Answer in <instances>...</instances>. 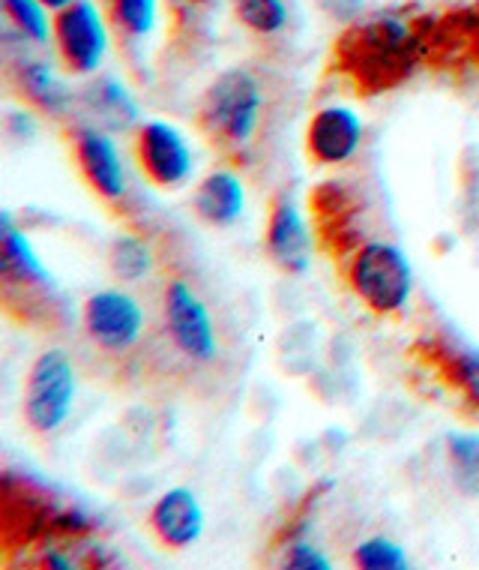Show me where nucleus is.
<instances>
[{"instance_id":"nucleus-1","label":"nucleus","mask_w":479,"mask_h":570,"mask_svg":"<svg viewBox=\"0 0 479 570\" xmlns=\"http://www.w3.org/2000/svg\"><path fill=\"white\" fill-rule=\"evenodd\" d=\"M336 51L342 69L360 88L387 90L408 79L422 55V40L420 30H413L408 21L381 16L345 30Z\"/></svg>"},{"instance_id":"nucleus-2","label":"nucleus","mask_w":479,"mask_h":570,"mask_svg":"<svg viewBox=\"0 0 479 570\" xmlns=\"http://www.w3.org/2000/svg\"><path fill=\"white\" fill-rule=\"evenodd\" d=\"M265 106V85L252 69H226L198 99L196 124L210 148L228 157H240L258 138Z\"/></svg>"},{"instance_id":"nucleus-3","label":"nucleus","mask_w":479,"mask_h":570,"mask_svg":"<svg viewBox=\"0 0 479 570\" xmlns=\"http://www.w3.org/2000/svg\"><path fill=\"white\" fill-rule=\"evenodd\" d=\"M159 325L162 340L171 345V352L187 361L189 366H210L219 354L216 325L210 306L201 301L196 288L180 279L168 276L159 292Z\"/></svg>"},{"instance_id":"nucleus-4","label":"nucleus","mask_w":479,"mask_h":570,"mask_svg":"<svg viewBox=\"0 0 479 570\" xmlns=\"http://www.w3.org/2000/svg\"><path fill=\"white\" fill-rule=\"evenodd\" d=\"M79 375L63 348H46L30 364L21 391V417L33 435H54L67 423L76 403Z\"/></svg>"},{"instance_id":"nucleus-5","label":"nucleus","mask_w":479,"mask_h":570,"mask_svg":"<svg viewBox=\"0 0 479 570\" xmlns=\"http://www.w3.org/2000/svg\"><path fill=\"white\" fill-rule=\"evenodd\" d=\"M351 292L375 315H396L405 309L413 288V271L408 256L390 240L362 244L348 267Z\"/></svg>"},{"instance_id":"nucleus-6","label":"nucleus","mask_w":479,"mask_h":570,"mask_svg":"<svg viewBox=\"0 0 479 570\" xmlns=\"http://www.w3.org/2000/svg\"><path fill=\"white\" fill-rule=\"evenodd\" d=\"M81 327L88 343L106 357H127L144 340L147 315L136 297L120 288H102L81 306Z\"/></svg>"},{"instance_id":"nucleus-7","label":"nucleus","mask_w":479,"mask_h":570,"mask_svg":"<svg viewBox=\"0 0 479 570\" xmlns=\"http://www.w3.org/2000/svg\"><path fill=\"white\" fill-rule=\"evenodd\" d=\"M60 63L69 76H93L108 51L106 16L90 0H76L51 24Z\"/></svg>"},{"instance_id":"nucleus-8","label":"nucleus","mask_w":479,"mask_h":570,"mask_svg":"<svg viewBox=\"0 0 479 570\" xmlns=\"http://www.w3.org/2000/svg\"><path fill=\"white\" fill-rule=\"evenodd\" d=\"M138 171L159 189H177L192 175V154L187 138L166 120H147L132 141Z\"/></svg>"},{"instance_id":"nucleus-9","label":"nucleus","mask_w":479,"mask_h":570,"mask_svg":"<svg viewBox=\"0 0 479 570\" xmlns=\"http://www.w3.org/2000/svg\"><path fill=\"white\" fill-rule=\"evenodd\" d=\"M69 148L72 159L79 168L81 180L99 202L106 205H120L127 198V175H123V163L114 148V141L108 132L99 127L79 124L69 132Z\"/></svg>"},{"instance_id":"nucleus-10","label":"nucleus","mask_w":479,"mask_h":570,"mask_svg":"<svg viewBox=\"0 0 479 570\" xmlns=\"http://www.w3.org/2000/svg\"><path fill=\"white\" fill-rule=\"evenodd\" d=\"M362 120L345 106L315 111L306 127V150L318 166H345L360 150Z\"/></svg>"},{"instance_id":"nucleus-11","label":"nucleus","mask_w":479,"mask_h":570,"mask_svg":"<svg viewBox=\"0 0 479 570\" xmlns=\"http://www.w3.org/2000/svg\"><path fill=\"white\" fill-rule=\"evenodd\" d=\"M147 525L166 550L183 552L201 538L204 511H201L196 492L187 490V487H174V490L159 495V502L153 504V511L147 517Z\"/></svg>"},{"instance_id":"nucleus-12","label":"nucleus","mask_w":479,"mask_h":570,"mask_svg":"<svg viewBox=\"0 0 479 570\" xmlns=\"http://www.w3.org/2000/svg\"><path fill=\"white\" fill-rule=\"evenodd\" d=\"M265 249L267 258L282 274H306L309 258H312V240H309V228H306L300 210L291 202H276L270 207L265 228Z\"/></svg>"},{"instance_id":"nucleus-13","label":"nucleus","mask_w":479,"mask_h":570,"mask_svg":"<svg viewBox=\"0 0 479 570\" xmlns=\"http://www.w3.org/2000/svg\"><path fill=\"white\" fill-rule=\"evenodd\" d=\"M0 271H3V292H28L33 297H51V279L46 267L30 249L28 237L21 235L19 228L12 226L10 214L0 219Z\"/></svg>"},{"instance_id":"nucleus-14","label":"nucleus","mask_w":479,"mask_h":570,"mask_svg":"<svg viewBox=\"0 0 479 570\" xmlns=\"http://www.w3.org/2000/svg\"><path fill=\"white\" fill-rule=\"evenodd\" d=\"M192 210H196V217L204 226H234L246 210L243 180L234 171H228V168L210 171L207 177H201V184L192 193Z\"/></svg>"},{"instance_id":"nucleus-15","label":"nucleus","mask_w":479,"mask_h":570,"mask_svg":"<svg viewBox=\"0 0 479 570\" xmlns=\"http://www.w3.org/2000/svg\"><path fill=\"white\" fill-rule=\"evenodd\" d=\"M10 85L30 109L42 111L49 118L67 115V109L72 106V90L67 88V81L58 79L49 63H42V60L24 58L19 63H12Z\"/></svg>"},{"instance_id":"nucleus-16","label":"nucleus","mask_w":479,"mask_h":570,"mask_svg":"<svg viewBox=\"0 0 479 570\" xmlns=\"http://www.w3.org/2000/svg\"><path fill=\"white\" fill-rule=\"evenodd\" d=\"M447 456H450V474L456 490L465 499L479 495V435L452 433L447 439Z\"/></svg>"},{"instance_id":"nucleus-17","label":"nucleus","mask_w":479,"mask_h":570,"mask_svg":"<svg viewBox=\"0 0 479 570\" xmlns=\"http://www.w3.org/2000/svg\"><path fill=\"white\" fill-rule=\"evenodd\" d=\"M108 21L127 40H141L157 21V0H108Z\"/></svg>"},{"instance_id":"nucleus-18","label":"nucleus","mask_w":479,"mask_h":570,"mask_svg":"<svg viewBox=\"0 0 479 570\" xmlns=\"http://www.w3.org/2000/svg\"><path fill=\"white\" fill-rule=\"evenodd\" d=\"M237 21L258 37H273L288 24L282 0H231Z\"/></svg>"},{"instance_id":"nucleus-19","label":"nucleus","mask_w":479,"mask_h":570,"mask_svg":"<svg viewBox=\"0 0 479 570\" xmlns=\"http://www.w3.org/2000/svg\"><path fill=\"white\" fill-rule=\"evenodd\" d=\"M90 97H93V111H97L102 120H108V127H129V124H136L138 120L136 102L129 99L127 90L120 88V81H97L93 90H90Z\"/></svg>"},{"instance_id":"nucleus-20","label":"nucleus","mask_w":479,"mask_h":570,"mask_svg":"<svg viewBox=\"0 0 479 570\" xmlns=\"http://www.w3.org/2000/svg\"><path fill=\"white\" fill-rule=\"evenodd\" d=\"M108 265H111V274L120 276V279H127V283H138V279H144L150 274V267H153V253H150V246L144 240H138V237H120L111 244L108 249Z\"/></svg>"},{"instance_id":"nucleus-21","label":"nucleus","mask_w":479,"mask_h":570,"mask_svg":"<svg viewBox=\"0 0 479 570\" xmlns=\"http://www.w3.org/2000/svg\"><path fill=\"white\" fill-rule=\"evenodd\" d=\"M3 12L24 40L37 42V46L49 40V16L40 0H3Z\"/></svg>"},{"instance_id":"nucleus-22","label":"nucleus","mask_w":479,"mask_h":570,"mask_svg":"<svg viewBox=\"0 0 479 570\" xmlns=\"http://www.w3.org/2000/svg\"><path fill=\"white\" fill-rule=\"evenodd\" d=\"M353 564L366 570H405L411 568V559L399 543L387 541V538H372L353 550Z\"/></svg>"},{"instance_id":"nucleus-23","label":"nucleus","mask_w":479,"mask_h":570,"mask_svg":"<svg viewBox=\"0 0 479 570\" xmlns=\"http://www.w3.org/2000/svg\"><path fill=\"white\" fill-rule=\"evenodd\" d=\"M443 364H447V373H450L452 382L459 384L461 394L479 409V352L450 348L447 357H443Z\"/></svg>"},{"instance_id":"nucleus-24","label":"nucleus","mask_w":479,"mask_h":570,"mask_svg":"<svg viewBox=\"0 0 479 570\" xmlns=\"http://www.w3.org/2000/svg\"><path fill=\"white\" fill-rule=\"evenodd\" d=\"M285 568L293 570H330V559L312 543H293L285 556Z\"/></svg>"},{"instance_id":"nucleus-25","label":"nucleus","mask_w":479,"mask_h":570,"mask_svg":"<svg viewBox=\"0 0 479 570\" xmlns=\"http://www.w3.org/2000/svg\"><path fill=\"white\" fill-rule=\"evenodd\" d=\"M42 7H46V10H54V12H60V10H67L69 3H76V0H40Z\"/></svg>"}]
</instances>
